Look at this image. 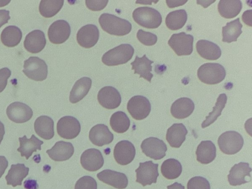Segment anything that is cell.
<instances>
[{"mask_svg":"<svg viewBox=\"0 0 252 189\" xmlns=\"http://www.w3.org/2000/svg\"><path fill=\"white\" fill-rule=\"evenodd\" d=\"M98 22L103 31L112 35L124 36L129 33L132 29L127 20L109 13L102 14Z\"/></svg>","mask_w":252,"mask_h":189,"instance_id":"1","label":"cell"},{"mask_svg":"<svg viewBox=\"0 0 252 189\" xmlns=\"http://www.w3.org/2000/svg\"><path fill=\"white\" fill-rule=\"evenodd\" d=\"M133 47L129 44H122L109 50L102 57V63L108 66H114L126 63L132 57Z\"/></svg>","mask_w":252,"mask_h":189,"instance_id":"2","label":"cell"},{"mask_svg":"<svg viewBox=\"0 0 252 189\" xmlns=\"http://www.w3.org/2000/svg\"><path fill=\"white\" fill-rule=\"evenodd\" d=\"M134 21L140 26L148 29H156L162 22V17L156 9L149 7H140L132 13Z\"/></svg>","mask_w":252,"mask_h":189,"instance_id":"3","label":"cell"},{"mask_svg":"<svg viewBox=\"0 0 252 189\" xmlns=\"http://www.w3.org/2000/svg\"><path fill=\"white\" fill-rule=\"evenodd\" d=\"M226 71L224 67L218 63H206L201 65L197 70V76L204 83L209 85L217 84L224 80Z\"/></svg>","mask_w":252,"mask_h":189,"instance_id":"4","label":"cell"},{"mask_svg":"<svg viewBox=\"0 0 252 189\" xmlns=\"http://www.w3.org/2000/svg\"><path fill=\"white\" fill-rule=\"evenodd\" d=\"M218 143L220 151L227 155H234L242 148L244 139L242 136L235 131H227L218 138Z\"/></svg>","mask_w":252,"mask_h":189,"instance_id":"5","label":"cell"},{"mask_svg":"<svg viewBox=\"0 0 252 189\" xmlns=\"http://www.w3.org/2000/svg\"><path fill=\"white\" fill-rule=\"evenodd\" d=\"M23 72L30 79L42 81L46 79L47 65L43 60L37 57H31L24 62Z\"/></svg>","mask_w":252,"mask_h":189,"instance_id":"6","label":"cell"},{"mask_svg":"<svg viewBox=\"0 0 252 189\" xmlns=\"http://www.w3.org/2000/svg\"><path fill=\"white\" fill-rule=\"evenodd\" d=\"M193 36L184 32L174 33L168 44L179 56L190 55L193 51Z\"/></svg>","mask_w":252,"mask_h":189,"instance_id":"7","label":"cell"},{"mask_svg":"<svg viewBox=\"0 0 252 189\" xmlns=\"http://www.w3.org/2000/svg\"><path fill=\"white\" fill-rule=\"evenodd\" d=\"M158 164L154 163L152 160L140 162L139 167L135 170L136 182L143 187L156 183L159 176Z\"/></svg>","mask_w":252,"mask_h":189,"instance_id":"8","label":"cell"},{"mask_svg":"<svg viewBox=\"0 0 252 189\" xmlns=\"http://www.w3.org/2000/svg\"><path fill=\"white\" fill-rule=\"evenodd\" d=\"M127 109L132 117L136 120L146 118L151 110V103L147 98L142 95L132 97L127 104Z\"/></svg>","mask_w":252,"mask_h":189,"instance_id":"9","label":"cell"},{"mask_svg":"<svg viewBox=\"0 0 252 189\" xmlns=\"http://www.w3.org/2000/svg\"><path fill=\"white\" fill-rule=\"evenodd\" d=\"M141 148L146 156L155 160H159L164 157L167 150L163 140L153 137L144 139L141 144Z\"/></svg>","mask_w":252,"mask_h":189,"instance_id":"10","label":"cell"},{"mask_svg":"<svg viewBox=\"0 0 252 189\" xmlns=\"http://www.w3.org/2000/svg\"><path fill=\"white\" fill-rule=\"evenodd\" d=\"M81 130L78 120L72 116H66L61 118L57 123V131L60 137L66 139L76 137Z\"/></svg>","mask_w":252,"mask_h":189,"instance_id":"11","label":"cell"},{"mask_svg":"<svg viewBox=\"0 0 252 189\" xmlns=\"http://www.w3.org/2000/svg\"><path fill=\"white\" fill-rule=\"evenodd\" d=\"M71 29L69 24L63 20L54 22L49 27L48 36L50 41L53 44H61L69 37Z\"/></svg>","mask_w":252,"mask_h":189,"instance_id":"12","label":"cell"},{"mask_svg":"<svg viewBox=\"0 0 252 189\" xmlns=\"http://www.w3.org/2000/svg\"><path fill=\"white\" fill-rule=\"evenodd\" d=\"M8 118L16 123H23L30 120L33 111L31 108L25 103L14 102L11 103L6 109Z\"/></svg>","mask_w":252,"mask_h":189,"instance_id":"13","label":"cell"},{"mask_svg":"<svg viewBox=\"0 0 252 189\" xmlns=\"http://www.w3.org/2000/svg\"><path fill=\"white\" fill-rule=\"evenodd\" d=\"M113 154L114 158L118 164L126 165L133 160L136 151L131 142L127 140H122L116 144Z\"/></svg>","mask_w":252,"mask_h":189,"instance_id":"14","label":"cell"},{"mask_svg":"<svg viewBox=\"0 0 252 189\" xmlns=\"http://www.w3.org/2000/svg\"><path fill=\"white\" fill-rule=\"evenodd\" d=\"M97 99L105 108L113 109L117 108L121 102V96L119 91L112 86H105L98 92Z\"/></svg>","mask_w":252,"mask_h":189,"instance_id":"15","label":"cell"},{"mask_svg":"<svg viewBox=\"0 0 252 189\" xmlns=\"http://www.w3.org/2000/svg\"><path fill=\"white\" fill-rule=\"evenodd\" d=\"M99 32L97 27L93 24L83 26L77 32L76 39L78 43L85 48L94 46L99 39Z\"/></svg>","mask_w":252,"mask_h":189,"instance_id":"16","label":"cell"},{"mask_svg":"<svg viewBox=\"0 0 252 189\" xmlns=\"http://www.w3.org/2000/svg\"><path fill=\"white\" fill-rule=\"evenodd\" d=\"M80 163L85 169L89 171H95L103 166L104 159L99 150L92 148L85 150L82 154Z\"/></svg>","mask_w":252,"mask_h":189,"instance_id":"17","label":"cell"},{"mask_svg":"<svg viewBox=\"0 0 252 189\" xmlns=\"http://www.w3.org/2000/svg\"><path fill=\"white\" fill-rule=\"evenodd\" d=\"M97 177L102 182L118 189H124L128 185L127 178L124 173L110 169L100 172Z\"/></svg>","mask_w":252,"mask_h":189,"instance_id":"18","label":"cell"},{"mask_svg":"<svg viewBox=\"0 0 252 189\" xmlns=\"http://www.w3.org/2000/svg\"><path fill=\"white\" fill-rule=\"evenodd\" d=\"M251 171L252 168L250 167L249 163L247 162H240L234 164L227 175L229 184L236 186L248 183L249 181L246 180L245 178L246 176L251 177Z\"/></svg>","mask_w":252,"mask_h":189,"instance_id":"19","label":"cell"},{"mask_svg":"<svg viewBox=\"0 0 252 189\" xmlns=\"http://www.w3.org/2000/svg\"><path fill=\"white\" fill-rule=\"evenodd\" d=\"M89 137L93 144L100 147L110 144L114 139L113 134L104 124H97L93 126L90 131Z\"/></svg>","mask_w":252,"mask_h":189,"instance_id":"20","label":"cell"},{"mask_svg":"<svg viewBox=\"0 0 252 189\" xmlns=\"http://www.w3.org/2000/svg\"><path fill=\"white\" fill-rule=\"evenodd\" d=\"M46 43L44 33L40 30H35L26 35L24 46L28 52L35 54L41 51L45 47Z\"/></svg>","mask_w":252,"mask_h":189,"instance_id":"21","label":"cell"},{"mask_svg":"<svg viewBox=\"0 0 252 189\" xmlns=\"http://www.w3.org/2000/svg\"><path fill=\"white\" fill-rule=\"evenodd\" d=\"M74 151V147L71 143L60 141L46 152L52 159L56 161H62L70 158Z\"/></svg>","mask_w":252,"mask_h":189,"instance_id":"22","label":"cell"},{"mask_svg":"<svg viewBox=\"0 0 252 189\" xmlns=\"http://www.w3.org/2000/svg\"><path fill=\"white\" fill-rule=\"evenodd\" d=\"M194 109L193 101L188 97H181L176 100L172 104L171 114L176 119H181L188 117Z\"/></svg>","mask_w":252,"mask_h":189,"instance_id":"23","label":"cell"},{"mask_svg":"<svg viewBox=\"0 0 252 189\" xmlns=\"http://www.w3.org/2000/svg\"><path fill=\"white\" fill-rule=\"evenodd\" d=\"M188 130L182 123H175L168 128L166 139L171 147L178 148L186 139Z\"/></svg>","mask_w":252,"mask_h":189,"instance_id":"24","label":"cell"},{"mask_svg":"<svg viewBox=\"0 0 252 189\" xmlns=\"http://www.w3.org/2000/svg\"><path fill=\"white\" fill-rule=\"evenodd\" d=\"M196 49L198 54L208 60H216L221 56L220 47L213 42L201 39L196 43Z\"/></svg>","mask_w":252,"mask_h":189,"instance_id":"25","label":"cell"},{"mask_svg":"<svg viewBox=\"0 0 252 189\" xmlns=\"http://www.w3.org/2000/svg\"><path fill=\"white\" fill-rule=\"evenodd\" d=\"M54 125L52 118L47 116H41L35 121L34 128L36 133L41 138L49 140L54 135Z\"/></svg>","mask_w":252,"mask_h":189,"instance_id":"26","label":"cell"},{"mask_svg":"<svg viewBox=\"0 0 252 189\" xmlns=\"http://www.w3.org/2000/svg\"><path fill=\"white\" fill-rule=\"evenodd\" d=\"M20 146L17 151L20 152L22 157H25L28 159L32 153L38 150H41V146L43 142L39 140L34 134L28 139L26 135L19 137Z\"/></svg>","mask_w":252,"mask_h":189,"instance_id":"27","label":"cell"},{"mask_svg":"<svg viewBox=\"0 0 252 189\" xmlns=\"http://www.w3.org/2000/svg\"><path fill=\"white\" fill-rule=\"evenodd\" d=\"M195 153L197 160L202 164H207L215 159L216 148L211 141H202L198 145Z\"/></svg>","mask_w":252,"mask_h":189,"instance_id":"28","label":"cell"},{"mask_svg":"<svg viewBox=\"0 0 252 189\" xmlns=\"http://www.w3.org/2000/svg\"><path fill=\"white\" fill-rule=\"evenodd\" d=\"M153 63L154 62L150 60L145 54L141 58L136 56L134 61L130 63V64L132 66L131 69L134 71V74H139L140 78L142 77L151 82L153 77V74L151 73V64Z\"/></svg>","mask_w":252,"mask_h":189,"instance_id":"29","label":"cell"},{"mask_svg":"<svg viewBox=\"0 0 252 189\" xmlns=\"http://www.w3.org/2000/svg\"><path fill=\"white\" fill-rule=\"evenodd\" d=\"M29 168L24 164L17 163L12 164L5 178L6 184L15 187L21 186L24 179L28 175Z\"/></svg>","mask_w":252,"mask_h":189,"instance_id":"30","label":"cell"},{"mask_svg":"<svg viewBox=\"0 0 252 189\" xmlns=\"http://www.w3.org/2000/svg\"><path fill=\"white\" fill-rule=\"evenodd\" d=\"M92 86V80L87 77L78 80L74 84L69 95V101L75 103L82 99L88 93Z\"/></svg>","mask_w":252,"mask_h":189,"instance_id":"31","label":"cell"},{"mask_svg":"<svg viewBox=\"0 0 252 189\" xmlns=\"http://www.w3.org/2000/svg\"><path fill=\"white\" fill-rule=\"evenodd\" d=\"M22 32L21 30L15 26H9L2 31L0 39L2 44L8 47L17 46L21 41Z\"/></svg>","mask_w":252,"mask_h":189,"instance_id":"32","label":"cell"},{"mask_svg":"<svg viewBox=\"0 0 252 189\" xmlns=\"http://www.w3.org/2000/svg\"><path fill=\"white\" fill-rule=\"evenodd\" d=\"M242 8V1L236 0H220L218 9L220 15L227 19L233 18L238 15Z\"/></svg>","mask_w":252,"mask_h":189,"instance_id":"33","label":"cell"},{"mask_svg":"<svg viewBox=\"0 0 252 189\" xmlns=\"http://www.w3.org/2000/svg\"><path fill=\"white\" fill-rule=\"evenodd\" d=\"M243 25L239 18L227 23L222 28V41L224 42L231 43L237 41L238 37L242 32Z\"/></svg>","mask_w":252,"mask_h":189,"instance_id":"34","label":"cell"},{"mask_svg":"<svg viewBox=\"0 0 252 189\" xmlns=\"http://www.w3.org/2000/svg\"><path fill=\"white\" fill-rule=\"evenodd\" d=\"M187 13L184 9H179L169 13L165 18L167 27L173 31L178 30L184 27L187 20Z\"/></svg>","mask_w":252,"mask_h":189,"instance_id":"35","label":"cell"},{"mask_svg":"<svg viewBox=\"0 0 252 189\" xmlns=\"http://www.w3.org/2000/svg\"><path fill=\"white\" fill-rule=\"evenodd\" d=\"M182 172V166L179 160L168 158L163 161L161 166L162 175L166 179L172 180L180 176Z\"/></svg>","mask_w":252,"mask_h":189,"instance_id":"36","label":"cell"},{"mask_svg":"<svg viewBox=\"0 0 252 189\" xmlns=\"http://www.w3.org/2000/svg\"><path fill=\"white\" fill-rule=\"evenodd\" d=\"M130 120L126 114L123 111L113 113L110 119V125L112 129L119 133L126 131L129 127Z\"/></svg>","mask_w":252,"mask_h":189,"instance_id":"37","label":"cell"},{"mask_svg":"<svg viewBox=\"0 0 252 189\" xmlns=\"http://www.w3.org/2000/svg\"><path fill=\"white\" fill-rule=\"evenodd\" d=\"M63 3V0H41L39 5V12L44 17H52L59 12Z\"/></svg>","mask_w":252,"mask_h":189,"instance_id":"38","label":"cell"},{"mask_svg":"<svg viewBox=\"0 0 252 189\" xmlns=\"http://www.w3.org/2000/svg\"><path fill=\"white\" fill-rule=\"evenodd\" d=\"M227 101V96L225 94H221L218 96L213 111L206 117L202 124L201 127L204 128L213 124L221 115Z\"/></svg>","mask_w":252,"mask_h":189,"instance_id":"39","label":"cell"},{"mask_svg":"<svg viewBox=\"0 0 252 189\" xmlns=\"http://www.w3.org/2000/svg\"><path fill=\"white\" fill-rule=\"evenodd\" d=\"M187 189H210V185L206 178L195 176L188 181Z\"/></svg>","mask_w":252,"mask_h":189,"instance_id":"40","label":"cell"},{"mask_svg":"<svg viewBox=\"0 0 252 189\" xmlns=\"http://www.w3.org/2000/svg\"><path fill=\"white\" fill-rule=\"evenodd\" d=\"M136 36L141 43L146 46L155 45L158 40L157 36L155 34L145 32L141 29L138 31Z\"/></svg>","mask_w":252,"mask_h":189,"instance_id":"41","label":"cell"},{"mask_svg":"<svg viewBox=\"0 0 252 189\" xmlns=\"http://www.w3.org/2000/svg\"><path fill=\"white\" fill-rule=\"evenodd\" d=\"M74 189H97V183L91 176H84L76 182Z\"/></svg>","mask_w":252,"mask_h":189,"instance_id":"42","label":"cell"},{"mask_svg":"<svg viewBox=\"0 0 252 189\" xmlns=\"http://www.w3.org/2000/svg\"><path fill=\"white\" fill-rule=\"evenodd\" d=\"M108 0H86L87 7L93 11H100L107 5Z\"/></svg>","mask_w":252,"mask_h":189,"instance_id":"43","label":"cell"},{"mask_svg":"<svg viewBox=\"0 0 252 189\" xmlns=\"http://www.w3.org/2000/svg\"><path fill=\"white\" fill-rule=\"evenodd\" d=\"M11 74V70L7 67L0 69V93L2 92L5 88L7 80L10 77Z\"/></svg>","mask_w":252,"mask_h":189,"instance_id":"44","label":"cell"},{"mask_svg":"<svg viewBox=\"0 0 252 189\" xmlns=\"http://www.w3.org/2000/svg\"><path fill=\"white\" fill-rule=\"evenodd\" d=\"M10 19L9 11L5 9H0V28L6 24Z\"/></svg>","mask_w":252,"mask_h":189,"instance_id":"45","label":"cell"},{"mask_svg":"<svg viewBox=\"0 0 252 189\" xmlns=\"http://www.w3.org/2000/svg\"><path fill=\"white\" fill-rule=\"evenodd\" d=\"M252 11L251 9L245 11L242 16V21L247 25L252 26Z\"/></svg>","mask_w":252,"mask_h":189,"instance_id":"46","label":"cell"},{"mask_svg":"<svg viewBox=\"0 0 252 189\" xmlns=\"http://www.w3.org/2000/svg\"><path fill=\"white\" fill-rule=\"evenodd\" d=\"M8 162L4 156H0V178L8 166Z\"/></svg>","mask_w":252,"mask_h":189,"instance_id":"47","label":"cell"},{"mask_svg":"<svg viewBox=\"0 0 252 189\" xmlns=\"http://www.w3.org/2000/svg\"><path fill=\"white\" fill-rule=\"evenodd\" d=\"M24 186L26 189H37L38 187L36 181L27 179L24 182Z\"/></svg>","mask_w":252,"mask_h":189,"instance_id":"48","label":"cell"},{"mask_svg":"<svg viewBox=\"0 0 252 189\" xmlns=\"http://www.w3.org/2000/svg\"><path fill=\"white\" fill-rule=\"evenodd\" d=\"M167 6L170 8L183 5L187 2V0H166Z\"/></svg>","mask_w":252,"mask_h":189,"instance_id":"49","label":"cell"},{"mask_svg":"<svg viewBox=\"0 0 252 189\" xmlns=\"http://www.w3.org/2000/svg\"><path fill=\"white\" fill-rule=\"evenodd\" d=\"M167 189H185V187L182 184L177 182H175L173 184L168 186Z\"/></svg>","mask_w":252,"mask_h":189,"instance_id":"50","label":"cell"},{"mask_svg":"<svg viewBox=\"0 0 252 189\" xmlns=\"http://www.w3.org/2000/svg\"><path fill=\"white\" fill-rule=\"evenodd\" d=\"M5 133L4 126L3 123L0 121V144L3 139Z\"/></svg>","mask_w":252,"mask_h":189,"instance_id":"51","label":"cell"},{"mask_svg":"<svg viewBox=\"0 0 252 189\" xmlns=\"http://www.w3.org/2000/svg\"><path fill=\"white\" fill-rule=\"evenodd\" d=\"M197 3L198 4L202 5L203 7H204L205 3H207V6L209 5H210L212 3H213L215 2V1H200V0H197Z\"/></svg>","mask_w":252,"mask_h":189,"instance_id":"52","label":"cell"},{"mask_svg":"<svg viewBox=\"0 0 252 189\" xmlns=\"http://www.w3.org/2000/svg\"><path fill=\"white\" fill-rule=\"evenodd\" d=\"M10 2V0H0V7L4 6L7 5Z\"/></svg>","mask_w":252,"mask_h":189,"instance_id":"53","label":"cell"},{"mask_svg":"<svg viewBox=\"0 0 252 189\" xmlns=\"http://www.w3.org/2000/svg\"><path fill=\"white\" fill-rule=\"evenodd\" d=\"M153 1H136V3H141L144 4H151V2Z\"/></svg>","mask_w":252,"mask_h":189,"instance_id":"54","label":"cell"}]
</instances>
